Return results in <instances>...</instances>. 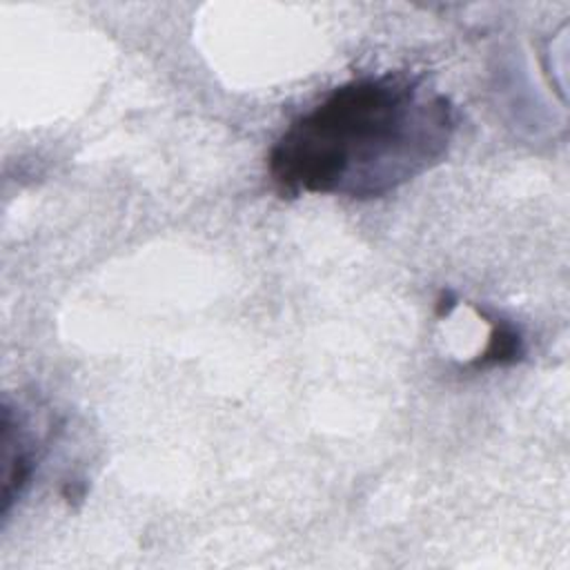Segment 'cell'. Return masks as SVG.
Returning <instances> with one entry per match:
<instances>
[{
  "label": "cell",
  "instance_id": "obj_3",
  "mask_svg": "<svg viewBox=\"0 0 570 570\" xmlns=\"http://www.w3.org/2000/svg\"><path fill=\"white\" fill-rule=\"evenodd\" d=\"M523 354L521 336L503 321H492V334L476 365H508Z\"/></svg>",
  "mask_w": 570,
  "mask_h": 570
},
{
  "label": "cell",
  "instance_id": "obj_2",
  "mask_svg": "<svg viewBox=\"0 0 570 570\" xmlns=\"http://www.w3.org/2000/svg\"><path fill=\"white\" fill-rule=\"evenodd\" d=\"M2 490H0V514L7 517L16 499L24 492L33 474V445L24 432L22 419L9 403L2 405Z\"/></svg>",
  "mask_w": 570,
  "mask_h": 570
},
{
  "label": "cell",
  "instance_id": "obj_1",
  "mask_svg": "<svg viewBox=\"0 0 570 570\" xmlns=\"http://www.w3.org/2000/svg\"><path fill=\"white\" fill-rule=\"evenodd\" d=\"M454 131L448 96L423 78H356L298 116L267 165L287 196L381 198L445 156Z\"/></svg>",
  "mask_w": 570,
  "mask_h": 570
}]
</instances>
